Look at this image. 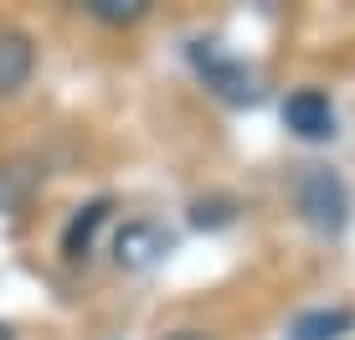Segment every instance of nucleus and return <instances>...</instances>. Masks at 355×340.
Returning <instances> with one entry per match:
<instances>
[{
  "label": "nucleus",
  "mask_w": 355,
  "mask_h": 340,
  "mask_svg": "<svg viewBox=\"0 0 355 340\" xmlns=\"http://www.w3.org/2000/svg\"><path fill=\"white\" fill-rule=\"evenodd\" d=\"M31 72H36V42L26 31L6 26V31H0V99L21 93L31 83Z\"/></svg>",
  "instance_id": "5"
},
{
  "label": "nucleus",
  "mask_w": 355,
  "mask_h": 340,
  "mask_svg": "<svg viewBox=\"0 0 355 340\" xmlns=\"http://www.w3.org/2000/svg\"><path fill=\"white\" fill-rule=\"evenodd\" d=\"M170 340H211V335H201V330H175Z\"/></svg>",
  "instance_id": "11"
},
{
  "label": "nucleus",
  "mask_w": 355,
  "mask_h": 340,
  "mask_svg": "<svg viewBox=\"0 0 355 340\" xmlns=\"http://www.w3.org/2000/svg\"><path fill=\"white\" fill-rule=\"evenodd\" d=\"M237 222V201L232 196H196L191 201V227H232Z\"/></svg>",
  "instance_id": "10"
},
{
  "label": "nucleus",
  "mask_w": 355,
  "mask_h": 340,
  "mask_svg": "<svg viewBox=\"0 0 355 340\" xmlns=\"http://www.w3.org/2000/svg\"><path fill=\"white\" fill-rule=\"evenodd\" d=\"M108 212H114V201H108V196H93L88 206H78V212L67 216V227H62V258H67V263H88L93 237H98V227L108 222Z\"/></svg>",
  "instance_id": "6"
},
{
  "label": "nucleus",
  "mask_w": 355,
  "mask_h": 340,
  "mask_svg": "<svg viewBox=\"0 0 355 340\" xmlns=\"http://www.w3.org/2000/svg\"><path fill=\"white\" fill-rule=\"evenodd\" d=\"M170 248H175V237H170L160 222H150V216H134V222H124V227L114 232V263H119L124 273L155 269Z\"/></svg>",
  "instance_id": "3"
},
{
  "label": "nucleus",
  "mask_w": 355,
  "mask_h": 340,
  "mask_svg": "<svg viewBox=\"0 0 355 340\" xmlns=\"http://www.w3.org/2000/svg\"><path fill=\"white\" fill-rule=\"evenodd\" d=\"M293 206H299L304 227L320 237H340L350 227V186L340 170L329 165H304L293 180Z\"/></svg>",
  "instance_id": "1"
},
{
  "label": "nucleus",
  "mask_w": 355,
  "mask_h": 340,
  "mask_svg": "<svg viewBox=\"0 0 355 340\" xmlns=\"http://www.w3.org/2000/svg\"><path fill=\"white\" fill-rule=\"evenodd\" d=\"M284 129L309 144L335 139V103H329L324 88H293L284 99Z\"/></svg>",
  "instance_id": "4"
},
{
  "label": "nucleus",
  "mask_w": 355,
  "mask_h": 340,
  "mask_svg": "<svg viewBox=\"0 0 355 340\" xmlns=\"http://www.w3.org/2000/svg\"><path fill=\"white\" fill-rule=\"evenodd\" d=\"M350 330H355V309L350 305H320V309L293 314L288 340H345Z\"/></svg>",
  "instance_id": "7"
},
{
  "label": "nucleus",
  "mask_w": 355,
  "mask_h": 340,
  "mask_svg": "<svg viewBox=\"0 0 355 340\" xmlns=\"http://www.w3.org/2000/svg\"><path fill=\"white\" fill-rule=\"evenodd\" d=\"M0 340H16V335H10V325H0Z\"/></svg>",
  "instance_id": "12"
},
{
  "label": "nucleus",
  "mask_w": 355,
  "mask_h": 340,
  "mask_svg": "<svg viewBox=\"0 0 355 340\" xmlns=\"http://www.w3.org/2000/svg\"><path fill=\"white\" fill-rule=\"evenodd\" d=\"M186 57H191L196 78H201V83H206V88H211L222 103L248 108V103H258V99H263L258 72L242 62V57H232L222 42H191V46H186Z\"/></svg>",
  "instance_id": "2"
},
{
  "label": "nucleus",
  "mask_w": 355,
  "mask_h": 340,
  "mask_svg": "<svg viewBox=\"0 0 355 340\" xmlns=\"http://www.w3.org/2000/svg\"><path fill=\"white\" fill-rule=\"evenodd\" d=\"M83 10L103 26H134L150 16V0H83Z\"/></svg>",
  "instance_id": "9"
},
{
  "label": "nucleus",
  "mask_w": 355,
  "mask_h": 340,
  "mask_svg": "<svg viewBox=\"0 0 355 340\" xmlns=\"http://www.w3.org/2000/svg\"><path fill=\"white\" fill-rule=\"evenodd\" d=\"M36 180H42V165H36L31 155L6 160V165H0V212H21L26 196L36 191Z\"/></svg>",
  "instance_id": "8"
}]
</instances>
